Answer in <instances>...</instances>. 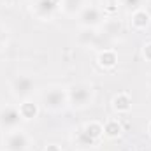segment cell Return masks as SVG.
I'll list each match as a JSON object with an SVG mask.
<instances>
[{"instance_id":"obj_18","label":"cell","mask_w":151,"mask_h":151,"mask_svg":"<svg viewBox=\"0 0 151 151\" xmlns=\"http://www.w3.org/2000/svg\"><path fill=\"white\" fill-rule=\"evenodd\" d=\"M142 53H144V58L151 62V42L144 44V49H142Z\"/></svg>"},{"instance_id":"obj_13","label":"cell","mask_w":151,"mask_h":151,"mask_svg":"<svg viewBox=\"0 0 151 151\" xmlns=\"http://www.w3.org/2000/svg\"><path fill=\"white\" fill-rule=\"evenodd\" d=\"M97 62H99V65L104 67V69H113L114 65H116V62H118V56H116V53L111 51V49H104V51L99 55Z\"/></svg>"},{"instance_id":"obj_6","label":"cell","mask_w":151,"mask_h":151,"mask_svg":"<svg viewBox=\"0 0 151 151\" xmlns=\"http://www.w3.org/2000/svg\"><path fill=\"white\" fill-rule=\"evenodd\" d=\"M77 21H79V25L84 27V28H97V27H100L102 21H104V12H102V9L97 7V5H86V7L79 12Z\"/></svg>"},{"instance_id":"obj_22","label":"cell","mask_w":151,"mask_h":151,"mask_svg":"<svg viewBox=\"0 0 151 151\" xmlns=\"http://www.w3.org/2000/svg\"><path fill=\"white\" fill-rule=\"evenodd\" d=\"M0 151H5V150H0Z\"/></svg>"},{"instance_id":"obj_5","label":"cell","mask_w":151,"mask_h":151,"mask_svg":"<svg viewBox=\"0 0 151 151\" xmlns=\"http://www.w3.org/2000/svg\"><path fill=\"white\" fill-rule=\"evenodd\" d=\"M23 116L19 113V107L16 106H4L0 107V128L9 132V130H16L19 128V125L23 123Z\"/></svg>"},{"instance_id":"obj_11","label":"cell","mask_w":151,"mask_h":151,"mask_svg":"<svg viewBox=\"0 0 151 151\" xmlns=\"http://www.w3.org/2000/svg\"><path fill=\"white\" fill-rule=\"evenodd\" d=\"M113 107L118 113H128L132 107V99L128 93H118L113 99Z\"/></svg>"},{"instance_id":"obj_21","label":"cell","mask_w":151,"mask_h":151,"mask_svg":"<svg viewBox=\"0 0 151 151\" xmlns=\"http://www.w3.org/2000/svg\"><path fill=\"white\" fill-rule=\"evenodd\" d=\"M150 88H151V76H150Z\"/></svg>"},{"instance_id":"obj_19","label":"cell","mask_w":151,"mask_h":151,"mask_svg":"<svg viewBox=\"0 0 151 151\" xmlns=\"http://www.w3.org/2000/svg\"><path fill=\"white\" fill-rule=\"evenodd\" d=\"M44 151H62V148H60L58 144H47V146L44 148Z\"/></svg>"},{"instance_id":"obj_1","label":"cell","mask_w":151,"mask_h":151,"mask_svg":"<svg viewBox=\"0 0 151 151\" xmlns=\"http://www.w3.org/2000/svg\"><path fill=\"white\" fill-rule=\"evenodd\" d=\"M40 100H42V106L51 111V113H58V111H63L69 104V95H67V88L60 86V84H55V86H49L42 91L40 95Z\"/></svg>"},{"instance_id":"obj_20","label":"cell","mask_w":151,"mask_h":151,"mask_svg":"<svg viewBox=\"0 0 151 151\" xmlns=\"http://www.w3.org/2000/svg\"><path fill=\"white\" fill-rule=\"evenodd\" d=\"M148 132H150V135H151V121H150V125H148Z\"/></svg>"},{"instance_id":"obj_12","label":"cell","mask_w":151,"mask_h":151,"mask_svg":"<svg viewBox=\"0 0 151 151\" xmlns=\"http://www.w3.org/2000/svg\"><path fill=\"white\" fill-rule=\"evenodd\" d=\"M18 107H19V113L23 116V119H34V118H37L39 106L35 102H32L30 99L28 100H21V104Z\"/></svg>"},{"instance_id":"obj_16","label":"cell","mask_w":151,"mask_h":151,"mask_svg":"<svg viewBox=\"0 0 151 151\" xmlns=\"http://www.w3.org/2000/svg\"><path fill=\"white\" fill-rule=\"evenodd\" d=\"M144 2L146 0H121V4H123V7L125 9H128V11H137V9H142V5H144Z\"/></svg>"},{"instance_id":"obj_14","label":"cell","mask_w":151,"mask_h":151,"mask_svg":"<svg viewBox=\"0 0 151 151\" xmlns=\"http://www.w3.org/2000/svg\"><path fill=\"white\" fill-rule=\"evenodd\" d=\"M83 128H84V132H86L90 137H93L95 141H100V137L104 135V125L99 123V121H90V123H86Z\"/></svg>"},{"instance_id":"obj_17","label":"cell","mask_w":151,"mask_h":151,"mask_svg":"<svg viewBox=\"0 0 151 151\" xmlns=\"http://www.w3.org/2000/svg\"><path fill=\"white\" fill-rule=\"evenodd\" d=\"M7 40H9V37H7V30L0 25V51L7 46Z\"/></svg>"},{"instance_id":"obj_8","label":"cell","mask_w":151,"mask_h":151,"mask_svg":"<svg viewBox=\"0 0 151 151\" xmlns=\"http://www.w3.org/2000/svg\"><path fill=\"white\" fill-rule=\"evenodd\" d=\"M130 23H132V27H134L135 30H144V28H148L150 23H151L150 12H146L144 9L134 11V12H132V18H130Z\"/></svg>"},{"instance_id":"obj_3","label":"cell","mask_w":151,"mask_h":151,"mask_svg":"<svg viewBox=\"0 0 151 151\" xmlns=\"http://www.w3.org/2000/svg\"><path fill=\"white\" fill-rule=\"evenodd\" d=\"M37 90V84H35V79L32 76H27V74H19L16 76L11 83V91L16 99L19 100H28L34 97Z\"/></svg>"},{"instance_id":"obj_9","label":"cell","mask_w":151,"mask_h":151,"mask_svg":"<svg viewBox=\"0 0 151 151\" xmlns=\"http://www.w3.org/2000/svg\"><path fill=\"white\" fill-rule=\"evenodd\" d=\"M86 7V0H62L60 9L67 16H79V12Z\"/></svg>"},{"instance_id":"obj_7","label":"cell","mask_w":151,"mask_h":151,"mask_svg":"<svg viewBox=\"0 0 151 151\" xmlns=\"http://www.w3.org/2000/svg\"><path fill=\"white\" fill-rule=\"evenodd\" d=\"M62 0H34V14L39 19H51L60 9Z\"/></svg>"},{"instance_id":"obj_4","label":"cell","mask_w":151,"mask_h":151,"mask_svg":"<svg viewBox=\"0 0 151 151\" xmlns=\"http://www.w3.org/2000/svg\"><path fill=\"white\" fill-rule=\"evenodd\" d=\"M30 148V139L28 135L16 128V130H9L4 135V150L5 151H28Z\"/></svg>"},{"instance_id":"obj_2","label":"cell","mask_w":151,"mask_h":151,"mask_svg":"<svg viewBox=\"0 0 151 151\" xmlns=\"http://www.w3.org/2000/svg\"><path fill=\"white\" fill-rule=\"evenodd\" d=\"M67 95H69V104L76 109H84L88 106H91L93 102V86L88 83H74L72 86L67 88Z\"/></svg>"},{"instance_id":"obj_15","label":"cell","mask_w":151,"mask_h":151,"mask_svg":"<svg viewBox=\"0 0 151 151\" xmlns=\"http://www.w3.org/2000/svg\"><path fill=\"white\" fill-rule=\"evenodd\" d=\"M121 134V125L118 119H109L104 123V135L107 137H118Z\"/></svg>"},{"instance_id":"obj_10","label":"cell","mask_w":151,"mask_h":151,"mask_svg":"<svg viewBox=\"0 0 151 151\" xmlns=\"http://www.w3.org/2000/svg\"><path fill=\"white\" fill-rule=\"evenodd\" d=\"M97 142H99V141H95L93 137H90V135L84 132V128H83V127L77 130V134L74 135V144L77 146V148H81V150H88V148H93Z\"/></svg>"}]
</instances>
